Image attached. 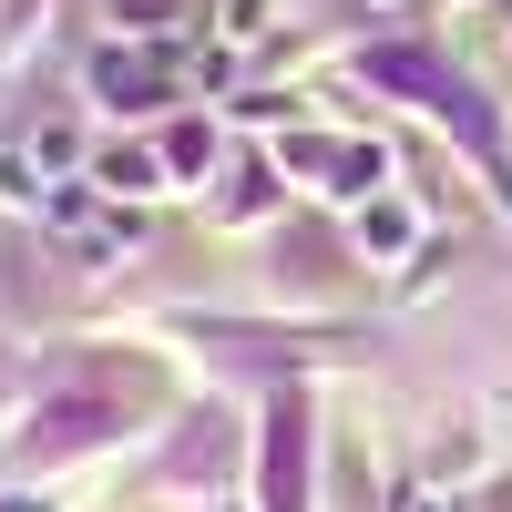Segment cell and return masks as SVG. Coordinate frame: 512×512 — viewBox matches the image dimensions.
<instances>
[{"label":"cell","mask_w":512,"mask_h":512,"mask_svg":"<svg viewBox=\"0 0 512 512\" xmlns=\"http://www.w3.org/2000/svg\"><path fill=\"white\" fill-rule=\"evenodd\" d=\"M185 62H164V52H103L93 62V93L103 103H154V93H175Z\"/></svg>","instance_id":"2"},{"label":"cell","mask_w":512,"mask_h":512,"mask_svg":"<svg viewBox=\"0 0 512 512\" xmlns=\"http://www.w3.org/2000/svg\"><path fill=\"white\" fill-rule=\"evenodd\" d=\"M41 175V154H11V144H0V205H41V195H52V185H31Z\"/></svg>","instance_id":"5"},{"label":"cell","mask_w":512,"mask_h":512,"mask_svg":"<svg viewBox=\"0 0 512 512\" xmlns=\"http://www.w3.org/2000/svg\"><path fill=\"white\" fill-rule=\"evenodd\" d=\"M410 236H420L410 205H369V216H359V246H369V256H410Z\"/></svg>","instance_id":"4"},{"label":"cell","mask_w":512,"mask_h":512,"mask_svg":"<svg viewBox=\"0 0 512 512\" xmlns=\"http://www.w3.org/2000/svg\"><path fill=\"white\" fill-rule=\"evenodd\" d=\"M400 512H441V502H400Z\"/></svg>","instance_id":"8"},{"label":"cell","mask_w":512,"mask_h":512,"mask_svg":"<svg viewBox=\"0 0 512 512\" xmlns=\"http://www.w3.org/2000/svg\"><path fill=\"white\" fill-rule=\"evenodd\" d=\"M93 185H103V195H154V185H164V154H144V144H103V154H93Z\"/></svg>","instance_id":"3"},{"label":"cell","mask_w":512,"mask_h":512,"mask_svg":"<svg viewBox=\"0 0 512 512\" xmlns=\"http://www.w3.org/2000/svg\"><path fill=\"white\" fill-rule=\"evenodd\" d=\"M0 512H52V502H31V492H0Z\"/></svg>","instance_id":"7"},{"label":"cell","mask_w":512,"mask_h":512,"mask_svg":"<svg viewBox=\"0 0 512 512\" xmlns=\"http://www.w3.org/2000/svg\"><path fill=\"white\" fill-rule=\"evenodd\" d=\"M205 154H216V134H205V123H185V134L164 144V175H205Z\"/></svg>","instance_id":"6"},{"label":"cell","mask_w":512,"mask_h":512,"mask_svg":"<svg viewBox=\"0 0 512 512\" xmlns=\"http://www.w3.org/2000/svg\"><path fill=\"white\" fill-rule=\"evenodd\" d=\"M41 216H52V236L93 246V256H123V236H134V226L103 205V185H52V195H41Z\"/></svg>","instance_id":"1"}]
</instances>
